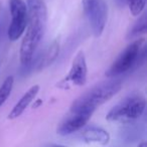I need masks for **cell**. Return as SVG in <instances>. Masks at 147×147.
<instances>
[{
	"label": "cell",
	"mask_w": 147,
	"mask_h": 147,
	"mask_svg": "<svg viewBox=\"0 0 147 147\" xmlns=\"http://www.w3.org/2000/svg\"><path fill=\"white\" fill-rule=\"evenodd\" d=\"M121 89L122 82L118 79L99 83L74 101L69 111H90L94 113L99 106L113 98Z\"/></svg>",
	"instance_id": "2"
},
{
	"label": "cell",
	"mask_w": 147,
	"mask_h": 147,
	"mask_svg": "<svg viewBox=\"0 0 147 147\" xmlns=\"http://www.w3.org/2000/svg\"><path fill=\"white\" fill-rule=\"evenodd\" d=\"M11 21L7 30L8 38L16 41L24 33L27 23V6L23 0H9Z\"/></svg>",
	"instance_id": "6"
},
{
	"label": "cell",
	"mask_w": 147,
	"mask_h": 147,
	"mask_svg": "<svg viewBox=\"0 0 147 147\" xmlns=\"http://www.w3.org/2000/svg\"><path fill=\"white\" fill-rule=\"evenodd\" d=\"M146 107V100L140 93H133L115 105L106 115L110 122L129 123L142 116Z\"/></svg>",
	"instance_id": "4"
},
{
	"label": "cell",
	"mask_w": 147,
	"mask_h": 147,
	"mask_svg": "<svg viewBox=\"0 0 147 147\" xmlns=\"http://www.w3.org/2000/svg\"><path fill=\"white\" fill-rule=\"evenodd\" d=\"M85 13L88 16L95 36H100L105 29L108 17V7L105 0H95Z\"/></svg>",
	"instance_id": "7"
},
{
	"label": "cell",
	"mask_w": 147,
	"mask_h": 147,
	"mask_svg": "<svg viewBox=\"0 0 147 147\" xmlns=\"http://www.w3.org/2000/svg\"><path fill=\"white\" fill-rule=\"evenodd\" d=\"M27 23L20 45V63L27 65L45 34L47 22V9L43 0H26Z\"/></svg>",
	"instance_id": "1"
},
{
	"label": "cell",
	"mask_w": 147,
	"mask_h": 147,
	"mask_svg": "<svg viewBox=\"0 0 147 147\" xmlns=\"http://www.w3.org/2000/svg\"><path fill=\"white\" fill-rule=\"evenodd\" d=\"M39 92V86L38 85H34V86L30 87L26 92L23 94V96L20 98V100L15 104V106L12 108V110L10 111L8 115V119L13 120V119H16L22 114L25 111V109L29 106L31 102L35 99L36 95Z\"/></svg>",
	"instance_id": "9"
},
{
	"label": "cell",
	"mask_w": 147,
	"mask_h": 147,
	"mask_svg": "<svg viewBox=\"0 0 147 147\" xmlns=\"http://www.w3.org/2000/svg\"><path fill=\"white\" fill-rule=\"evenodd\" d=\"M59 53V42L57 39H55L49 45V47H47L45 53L41 57V61L38 63L39 69H43V67H49V65H51L57 59Z\"/></svg>",
	"instance_id": "11"
},
{
	"label": "cell",
	"mask_w": 147,
	"mask_h": 147,
	"mask_svg": "<svg viewBox=\"0 0 147 147\" xmlns=\"http://www.w3.org/2000/svg\"><path fill=\"white\" fill-rule=\"evenodd\" d=\"M51 147H67V146H63V145H57V144H55V145H51Z\"/></svg>",
	"instance_id": "17"
},
{
	"label": "cell",
	"mask_w": 147,
	"mask_h": 147,
	"mask_svg": "<svg viewBox=\"0 0 147 147\" xmlns=\"http://www.w3.org/2000/svg\"><path fill=\"white\" fill-rule=\"evenodd\" d=\"M147 30V15L146 13H143L138 20L135 22V24L133 25V27L131 28V30L128 32L127 37L128 38H133V37L139 36L140 34L145 33Z\"/></svg>",
	"instance_id": "12"
},
{
	"label": "cell",
	"mask_w": 147,
	"mask_h": 147,
	"mask_svg": "<svg viewBox=\"0 0 147 147\" xmlns=\"http://www.w3.org/2000/svg\"><path fill=\"white\" fill-rule=\"evenodd\" d=\"M90 111H69V115L63 119L57 129V133L61 136L69 135L81 130L92 117Z\"/></svg>",
	"instance_id": "8"
},
{
	"label": "cell",
	"mask_w": 147,
	"mask_h": 147,
	"mask_svg": "<svg viewBox=\"0 0 147 147\" xmlns=\"http://www.w3.org/2000/svg\"><path fill=\"white\" fill-rule=\"evenodd\" d=\"M129 11L133 16H138L143 12L146 5V0H127Z\"/></svg>",
	"instance_id": "14"
},
{
	"label": "cell",
	"mask_w": 147,
	"mask_h": 147,
	"mask_svg": "<svg viewBox=\"0 0 147 147\" xmlns=\"http://www.w3.org/2000/svg\"><path fill=\"white\" fill-rule=\"evenodd\" d=\"M138 147H147V144H146V142H141L140 144L138 145Z\"/></svg>",
	"instance_id": "16"
},
{
	"label": "cell",
	"mask_w": 147,
	"mask_h": 147,
	"mask_svg": "<svg viewBox=\"0 0 147 147\" xmlns=\"http://www.w3.org/2000/svg\"><path fill=\"white\" fill-rule=\"evenodd\" d=\"M87 76H88V67H87L86 57L84 51H80L74 57L67 75L57 83V87L63 90L71 89L73 86L82 87L86 84Z\"/></svg>",
	"instance_id": "5"
},
{
	"label": "cell",
	"mask_w": 147,
	"mask_h": 147,
	"mask_svg": "<svg viewBox=\"0 0 147 147\" xmlns=\"http://www.w3.org/2000/svg\"><path fill=\"white\" fill-rule=\"evenodd\" d=\"M14 84V78L13 76H8L0 86V107L5 103V101L10 96L11 91Z\"/></svg>",
	"instance_id": "13"
},
{
	"label": "cell",
	"mask_w": 147,
	"mask_h": 147,
	"mask_svg": "<svg viewBox=\"0 0 147 147\" xmlns=\"http://www.w3.org/2000/svg\"><path fill=\"white\" fill-rule=\"evenodd\" d=\"M95 0H83L82 3H83V8H84V11H86L89 7L91 6L93 2H94Z\"/></svg>",
	"instance_id": "15"
},
{
	"label": "cell",
	"mask_w": 147,
	"mask_h": 147,
	"mask_svg": "<svg viewBox=\"0 0 147 147\" xmlns=\"http://www.w3.org/2000/svg\"><path fill=\"white\" fill-rule=\"evenodd\" d=\"M145 39L137 38L129 43L106 71V77L116 78L126 71L137 67L145 57Z\"/></svg>",
	"instance_id": "3"
},
{
	"label": "cell",
	"mask_w": 147,
	"mask_h": 147,
	"mask_svg": "<svg viewBox=\"0 0 147 147\" xmlns=\"http://www.w3.org/2000/svg\"><path fill=\"white\" fill-rule=\"evenodd\" d=\"M82 138L87 143H97L106 145L110 141V135L100 127H88L82 133Z\"/></svg>",
	"instance_id": "10"
}]
</instances>
